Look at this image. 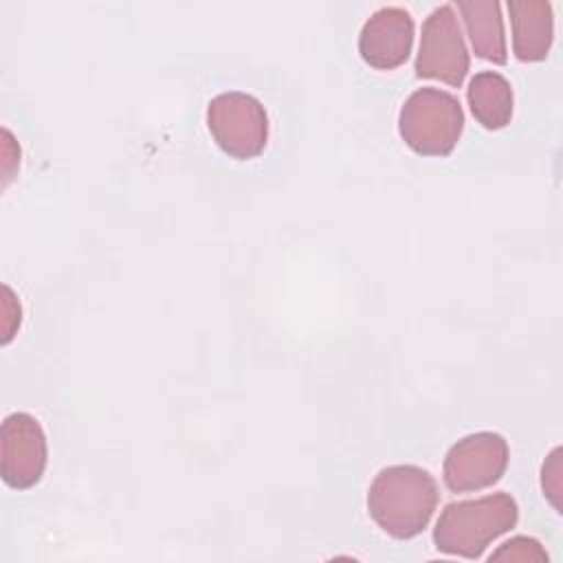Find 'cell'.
Here are the masks:
<instances>
[{"mask_svg":"<svg viewBox=\"0 0 563 563\" xmlns=\"http://www.w3.org/2000/svg\"><path fill=\"white\" fill-rule=\"evenodd\" d=\"M438 506V484L416 464H394L378 471L367 490L374 523L394 539H413L431 521Z\"/></svg>","mask_w":563,"mask_h":563,"instance_id":"cell-1","label":"cell"},{"mask_svg":"<svg viewBox=\"0 0 563 563\" xmlns=\"http://www.w3.org/2000/svg\"><path fill=\"white\" fill-rule=\"evenodd\" d=\"M519 506L508 493L451 501L433 528V543L442 554L477 559L501 534L515 528Z\"/></svg>","mask_w":563,"mask_h":563,"instance_id":"cell-2","label":"cell"},{"mask_svg":"<svg viewBox=\"0 0 563 563\" xmlns=\"http://www.w3.org/2000/svg\"><path fill=\"white\" fill-rule=\"evenodd\" d=\"M464 130V110L455 95L440 88L413 90L398 112V134L422 156H449Z\"/></svg>","mask_w":563,"mask_h":563,"instance_id":"cell-3","label":"cell"},{"mask_svg":"<svg viewBox=\"0 0 563 563\" xmlns=\"http://www.w3.org/2000/svg\"><path fill=\"white\" fill-rule=\"evenodd\" d=\"M207 128L216 145L238 161L255 158L268 141V114L260 99L229 90L207 103Z\"/></svg>","mask_w":563,"mask_h":563,"instance_id":"cell-4","label":"cell"},{"mask_svg":"<svg viewBox=\"0 0 563 563\" xmlns=\"http://www.w3.org/2000/svg\"><path fill=\"white\" fill-rule=\"evenodd\" d=\"M471 57L453 4L435 7L422 22L413 70L420 79H438L460 88L468 75Z\"/></svg>","mask_w":563,"mask_h":563,"instance_id":"cell-5","label":"cell"},{"mask_svg":"<svg viewBox=\"0 0 563 563\" xmlns=\"http://www.w3.org/2000/svg\"><path fill=\"white\" fill-rule=\"evenodd\" d=\"M508 466V442L495 431H477L457 440L444 455L442 477L451 493L493 486Z\"/></svg>","mask_w":563,"mask_h":563,"instance_id":"cell-6","label":"cell"},{"mask_svg":"<svg viewBox=\"0 0 563 563\" xmlns=\"http://www.w3.org/2000/svg\"><path fill=\"white\" fill-rule=\"evenodd\" d=\"M48 446L40 420L26 411H13L0 427V471L7 486L24 490L35 486L46 468Z\"/></svg>","mask_w":563,"mask_h":563,"instance_id":"cell-7","label":"cell"},{"mask_svg":"<svg viewBox=\"0 0 563 563\" xmlns=\"http://www.w3.org/2000/svg\"><path fill=\"white\" fill-rule=\"evenodd\" d=\"M413 18L402 7H380L361 26L358 53L365 64L378 70H391L407 62L413 46Z\"/></svg>","mask_w":563,"mask_h":563,"instance_id":"cell-8","label":"cell"},{"mask_svg":"<svg viewBox=\"0 0 563 563\" xmlns=\"http://www.w3.org/2000/svg\"><path fill=\"white\" fill-rule=\"evenodd\" d=\"M512 51L521 62H541L548 57L554 40L552 4L545 0H510Z\"/></svg>","mask_w":563,"mask_h":563,"instance_id":"cell-9","label":"cell"},{"mask_svg":"<svg viewBox=\"0 0 563 563\" xmlns=\"http://www.w3.org/2000/svg\"><path fill=\"white\" fill-rule=\"evenodd\" d=\"M457 11L462 13L475 55L504 66L508 62V48L501 4L495 0H460Z\"/></svg>","mask_w":563,"mask_h":563,"instance_id":"cell-10","label":"cell"},{"mask_svg":"<svg viewBox=\"0 0 563 563\" xmlns=\"http://www.w3.org/2000/svg\"><path fill=\"white\" fill-rule=\"evenodd\" d=\"M466 101L475 121L486 130H501L512 119V86L497 70H479L466 88Z\"/></svg>","mask_w":563,"mask_h":563,"instance_id":"cell-11","label":"cell"},{"mask_svg":"<svg viewBox=\"0 0 563 563\" xmlns=\"http://www.w3.org/2000/svg\"><path fill=\"white\" fill-rule=\"evenodd\" d=\"M488 559L490 561H539V563H543V561H548V554L537 539L517 534V537L508 539L506 543H501Z\"/></svg>","mask_w":563,"mask_h":563,"instance_id":"cell-12","label":"cell"},{"mask_svg":"<svg viewBox=\"0 0 563 563\" xmlns=\"http://www.w3.org/2000/svg\"><path fill=\"white\" fill-rule=\"evenodd\" d=\"M541 486H543V495L561 512V501H559V497H561V449L559 446L543 462Z\"/></svg>","mask_w":563,"mask_h":563,"instance_id":"cell-13","label":"cell"},{"mask_svg":"<svg viewBox=\"0 0 563 563\" xmlns=\"http://www.w3.org/2000/svg\"><path fill=\"white\" fill-rule=\"evenodd\" d=\"M2 292H4V299H2V343H9L11 341V323L9 321H13V325L18 328L20 325V314H22V310H15V312H11L9 308H11V288L9 286H2Z\"/></svg>","mask_w":563,"mask_h":563,"instance_id":"cell-14","label":"cell"}]
</instances>
